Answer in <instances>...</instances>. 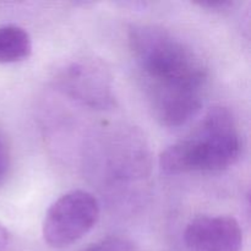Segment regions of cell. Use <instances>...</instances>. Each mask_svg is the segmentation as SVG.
Masks as SVG:
<instances>
[{
    "label": "cell",
    "instance_id": "7a4b0ae2",
    "mask_svg": "<svg viewBox=\"0 0 251 251\" xmlns=\"http://www.w3.org/2000/svg\"><path fill=\"white\" fill-rule=\"evenodd\" d=\"M243 150L239 126L232 110L217 105L208 110L191 134L162 152L166 174L221 172L237 163Z\"/></svg>",
    "mask_w": 251,
    "mask_h": 251
},
{
    "label": "cell",
    "instance_id": "5b68a950",
    "mask_svg": "<svg viewBox=\"0 0 251 251\" xmlns=\"http://www.w3.org/2000/svg\"><path fill=\"white\" fill-rule=\"evenodd\" d=\"M184 242L191 251H240L243 230L230 216H200L188 223Z\"/></svg>",
    "mask_w": 251,
    "mask_h": 251
},
{
    "label": "cell",
    "instance_id": "6da1fadb",
    "mask_svg": "<svg viewBox=\"0 0 251 251\" xmlns=\"http://www.w3.org/2000/svg\"><path fill=\"white\" fill-rule=\"evenodd\" d=\"M129 46L156 119L179 127L198 115L208 78L200 54L166 29L149 25L131 27Z\"/></svg>",
    "mask_w": 251,
    "mask_h": 251
},
{
    "label": "cell",
    "instance_id": "277c9868",
    "mask_svg": "<svg viewBox=\"0 0 251 251\" xmlns=\"http://www.w3.org/2000/svg\"><path fill=\"white\" fill-rule=\"evenodd\" d=\"M59 91L92 109H110L115 105L112 75L100 60L78 56L61 64L53 78Z\"/></svg>",
    "mask_w": 251,
    "mask_h": 251
},
{
    "label": "cell",
    "instance_id": "ba28073f",
    "mask_svg": "<svg viewBox=\"0 0 251 251\" xmlns=\"http://www.w3.org/2000/svg\"><path fill=\"white\" fill-rule=\"evenodd\" d=\"M10 166H11V156H10L9 146L0 132V184L4 183V180L6 179Z\"/></svg>",
    "mask_w": 251,
    "mask_h": 251
},
{
    "label": "cell",
    "instance_id": "9c48e42d",
    "mask_svg": "<svg viewBox=\"0 0 251 251\" xmlns=\"http://www.w3.org/2000/svg\"><path fill=\"white\" fill-rule=\"evenodd\" d=\"M199 6L207 7V9L212 10H226L229 6H233V1H228V0H207V1H199L196 2Z\"/></svg>",
    "mask_w": 251,
    "mask_h": 251
},
{
    "label": "cell",
    "instance_id": "52a82bcc",
    "mask_svg": "<svg viewBox=\"0 0 251 251\" xmlns=\"http://www.w3.org/2000/svg\"><path fill=\"white\" fill-rule=\"evenodd\" d=\"M85 251H139V249L132 240L114 235L90 245Z\"/></svg>",
    "mask_w": 251,
    "mask_h": 251
},
{
    "label": "cell",
    "instance_id": "3957f363",
    "mask_svg": "<svg viewBox=\"0 0 251 251\" xmlns=\"http://www.w3.org/2000/svg\"><path fill=\"white\" fill-rule=\"evenodd\" d=\"M100 218V203L92 194L73 190L54 201L43 221V238L51 248L69 247L96 226Z\"/></svg>",
    "mask_w": 251,
    "mask_h": 251
},
{
    "label": "cell",
    "instance_id": "8992f818",
    "mask_svg": "<svg viewBox=\"0 0 251 251\" xmlns=\"http://www.w3.org/2000/svg\"><path fill=\"white\" fill-rule=\"evenodd\" d=\"M31 51L32 41L26 29L17 25L0 26V64L22 61Z\"/></svg>",
    "mask_w": 251,
    "mask_h": 251
},
{
    "label": "cell",
    "instance_id": "30bf717a",
    "mask_svg": "<svg viewBox=\"0 0 251 251\" xmlns=\"http://www.w3.org/2000/svg\"><path fill=\"white\" fill-rule=\"evenodd\" d=\"M10 244H11V238L10 233L6 228L0 223V251H9Z\"/></svg>",
    "mask_w": 251,
    "mask_h": 251
}]
</instances>
